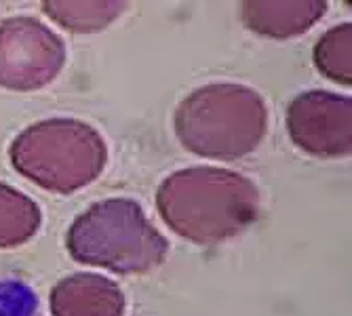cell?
Here are the masks:
<instances>
[{
	"label": "cell",
	"mask_w": 352,
	"mask_h": 316,
	"mask_svg": "<svg viewBox=\"0 0 352 316\" xmlns=\"http://www.w3.org/2000/svg\"><path fill=\"white\" fill-rule=\"evenodd\" d=\"M165 224L197 245H217L245 232L260 215V190L219 167H190L169 175L156 192Z\"/></svg>",
	"instance_id": "obj_1"
},
{
	"label": "cell",
	"mask_w": 352,
	"mask_h": 316,
	"mask_svg": "<svg viewBox=\"0 0 352 316\" xmlns=\"http://www.w3.org/2000/svg\"><path fill=\"white\" fill-rule=\"evenodd\" d=\"M175 135L203 158L236 161L262 144L268 108L258 91L236 82H213L192 91L175 110Z\"/></svg>",
	"instance_id": "obj_2"
},
{
	"label": "cell",
	"mask_w": 352,
	"mask_h": 316,
	"mask_svg": "<svg viewBox=\"0 0 352 316\" xmlns=\"http://www.w3.org/2000/svg\"><path fill=\"white\" fill-rule=\"evenodd\" d=\"M66 247L87 266H100L116 274H144L161 266L169 242L131 199L95 203L74 219Z\"/></svg>",
	"instance_id": "obj_3"
},
{
	"label": "cell",
	"mask_w": 352,
	"mask_h": 316,
	"mask_svg": "<svg viewBox=\"0 0 352 316\" xmlns=\"http://www.w3.org/2000/svg\"><path fill=\"white\" fill-rule=\"evenodd\" d=\"M9 154L23 177L57 194L87 188L108 163L104 137L74 118H49L28 126L15 137Z\"/></svg>",
	"instance_id": "obj_4"
},
{
	"label": "cell",
	"mask_w": 352,
	"mask_h": 316,
	"mask_svg": "<svg viewBox=\"0 0 352 316\" xmlns=\"http://www.w3.org/2000/svg\"><path fill=\"white\" fill-rule=\"evenodd\" d=\"M66 61L63 41L34 17L0 23V87L36 91L57 78Z\"/></svg>",
	"instance_id": "obj_5"
},
{
	"label": "cell",
	"mask_w": 352,
	"mask_h": 316,
	"mask_svg": "<svg viewBox=\"0 0 352 316\" xmlns=\"http://www.w3.org/2000/svg\"><path fill=\"white\" fill-rule=\"evenodd\" d=\"M292 142L321 158L348 156L352 150V100L329 91L302 93L287 108Z\"/></svg>",
	"instance_id": "obj_6"
},
{
	"label": "cell",
	"mask_w": 352,
	"mask_h": 316,
	"mask_svg": "<svg viewBox=\"0 0 352 316\" xmlns=\"http://www.w3.org/2000/svg\"><path fill=\"white\" fill-rule=\"evenodd\" d=\"M49 306L53 316H122L124 295L110 278L80 272L55 284Z\"/></svg>",
	"instance_id": "obj_7"
},
{
	"label": "cell",
	"mask_w": 352,
	"mask_h": 316,
	"mask_svg": "<svg viewBox=\"0 0 352 316\" xmlns=\"http://www.w3.org/2000/svg\"><path fill=\"white\" fill-rule=\"evenodd\" d=\"M327 11L323 0H253L241 5L245 25L260 36L294 38L321 21Z\"/></svg>",
	"instance_id": "obj_8"
},
{
	"label": "cell",
	"mask_w": 352,
	"mask_h": 316,
	"mask_svg": "<svg viewBox=\"0 0 352 316\" xmlns=\"http://www.w3.org/2000/svg\"><path fill=\"white\" fill-rule=\"evenodd\" d=\"M126 3L120 0H49L43 11L61 27L78 34H93L110 25L122 11Z\"/></svg>",
	"instance_id": "obj_9"
},
{
	"label": "cell",
	"mask_w": 352,
	"mask_h": 316,
	"mask_svg": "<svg viewBox=\"0 0 352 316\" xmlns=\"http://www.w3.org/2000/svg\"><path fill=\"white\" fill-rule=\"evenodd\" d=\"M43 213L19 190L0 183V249L28 242L41 228Z\"/></svg>",
	"instance_id": "obj_10"
},
{
	"label": "cell",
	"mask_w": 352,
	"mask_h": 316,
	"mask_svg": "<svg viewBox=\"0 0 352 316\" xmlns=\"http://www.w3.org/2000/svg\"><path fill=\"white\" fill-rule=\"evenodd\" d=\"M314 63L327 78L352 84V25L340 23L327 30L314 47Z\"/></svg>",
	"instance_id": "obj_11"
}]
</instances>
